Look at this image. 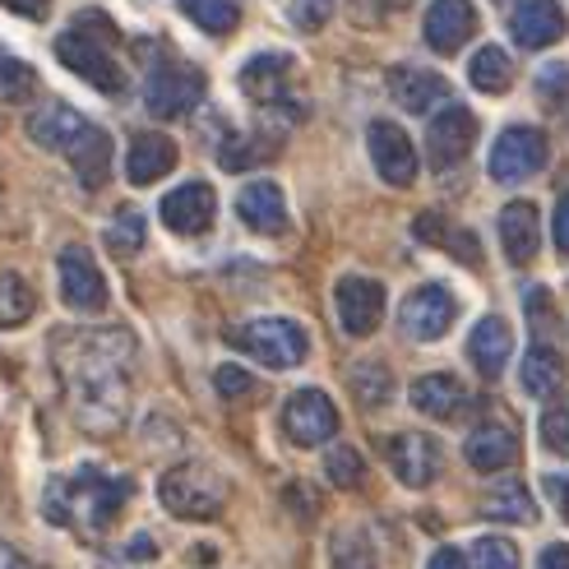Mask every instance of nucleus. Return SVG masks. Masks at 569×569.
<instances>
[{
  "label": "nucleus",
  "mask_w": 569,
  "mask_h": 569,
  "mask_svg": "<svg viewBox=\"0 0 569 569\" xmlns=\"http://www.w3.org/2000/svg\"><path fill=\"white\" fill-rule=\"evenodd\" d=\"M56 376L70 393V412L83 431H117L130 408L134 338L126 329H70L51 338Z\"/></svg>",
  "instance_id": "1"
},
{
  "label": "nucleus",
  "mask_w": 569,
  "mask_h": 569,
  "mask_svg": "<svg viewBox=\"0 0 569 569\" xmlns=\"http://www.w3.org/2000/svg\"><path fill=\"white\" fill-rule=\"evenodd\" d=\"M130 500V481L102 468H74L47 481L42 491V515L56 528H70L79 537H102L117 523L121 505Z\"/></svg>",
  "instance_id": "2"
},
{
  "label": "nucleus",
  "mask_w": 569,
  "mask_h": 569,
  "mask_svg": "<svg viewBox=\"0 0 569 569\" xmlns=\"http://www.w3.org/2000/svg\"><path fill=\"white\" fill-rule=\"evenodd\" d=\"M28 134H33L42 149L66 153L70 167L79 172V181L89 186V190L107 186V172H111V139H107V130H98L89 117H79L74 107L51 102V107L33 111V117H28Z\"/></svg>",
  "instance_id": "3"
},
{
  "label": "nucleus",
  "mask_w": 569,
  "mask_h": 569,
  "mask_svg": "<svg viewBox=\"0 0 569 569\" xmlns=\"http://www.w3.org/2000/svg\"><path fill=\"white\" fill-rule=\"evenodd\" d=\"M111 47H117V23L98 10H89L56 38V61L66 70H74L83 83H93L98 93L117 98V93H126V70L117 66Z\"/></svg>",
  "instance_id": "4"
},
{
  "label": "nucleus",
  "mask_w": 569,
  "mask_h": 569,
  "mask_svg": "<svg viewBox=\"0 0 569 569\" xmlns=\"http://www.w3.org/2000/svg\"><path fill=\"white\" fill-rule=\"evenodd\" d=\"M158 500L172 509L177 519H190V523L218 519L227 505V477L209 463H177L158 481Z\"/></svg>",
  "instance_id": "5"
},
{
  "label": "nucleus",
  "mask_w": 569,
  "mask_h": 569,
  "mask_svg": "<svg viewBox=\"0 0 569 569\" xmlns=\"http://www.w3.org/2000/svg\"><path fill=\"white\" fill-rule=\"evenodd\" d=\"M227 343L246 352L250 361L273 366V371H292L310 352V338L297 320H250V325L227 329Z\"/></svg>",
  "instance_id": "6"
},
{
  "label": "nucleus",
  "mask_w": 569,
  "mask_h": 569,
  "mask_svg": "<svg viewBox=\"0 0 569 569\" xmlns=\"http://www.w3.org/2000/svg\"><path fill=\"white\" fill-rule=\"evenodd\" d=\"M547 134L537 130V126H509V130H500V139L491 144V177L500 181V186H519V181H528V177H537L547 167Z\"/></svg>",
  "instance_id": "7"
},
{
  "label": "nucleus",
  "mask_w": 569,
  "mask_h": 569,
  "mask_svg": "<svg viewBox=\"0 0 569 569\" xmlns=\"http://www.w3.org/2000/svg\"><path fill=\"white\" fill-rule=\"evenodd\" d=\"M199 98H204V74H199L194 66H186V61H162L144 79V102H149V111L158 121L186 117V111L199 107Z\"/></svg>",
  "instance_id": "8"
},
{
  "label": "nucleus",
  "mask_w": 569,
  "mask_h": 569,
  "mask_svg": "<svg viewBox=\"0 0 569 569\" xmlns=\"http://www.w3.org/2000/svg\"><path fill=\"white\" fill-rule=\"evenodd\" d=\"M453 320H459V301H453L445 282H426V288H417L398 306V325H403L412 343H436V338L453 329Z\"/></svg>",
  "instance_id": "9"
},
{
  "label": "nucleus",
  "mask_w": 569,
  "mask_h": 569,
  "mask_svg": "<svg viewBox=\"0 0 569 569\" xmlns=\"http://www.w3.org/2000/svg\"><path fill=\"white\" fill-rule=\"evenodd\" d=\"M282 431H288L292 445L301 449H316L325 440L338 436V408L325 389H301L288 398V408H282Z\"/></svg>",
  "instance_id": "10"
},
{
  "label": "nucleus",
  "mask_w": 569,
  "mask_h": 569,
  "mask_svg": "<svg viewBox=\"0 0 569 569\" xmlns=\"http://www.w3.org/2000/svg\"><path fill=\"white\" fill-rule=\"evenodd\" d=\"M56 273H61V301L79 316H93V310L107 306V278L98 269V260L83 246H66L61 260H56Z\"/></svg>",
  "instance_id": "11"
},
{
  "label": "nucleus",
  "mask_w": 569,
  "mask_h": 569,
  "mask_svg": "<svg viewBox=\"0 0 569 569\" xmlns=\"http://www.w3.org/2000/svg\"><path fill=\"white\" fill-rule=\"evenodd\" d=\"M338 320H343L348 333L366 338V333H376L380 320H385V288L376 278H361V273H348L343 282H338Z\"/></svg>",
  "instance_id": "12"
},
{
  "label": "nucleus",
  "mask_w": 569,
  "mask_h": 569,
  "mask_svg": "<svg viewBox=\"0 0 569 569\" xmlns=\"http://www.w3.org/2000/svg\"><path fill=\"white\" fill-rule=\"evenodd\" d=\"M385 459H389L393 477L403 481V487H412V491L431 487L436 472H440V449H436V440H426V436H417V431L389 436V440H385Z\"/></svg>",
  "instance_id": "13"
},
{
  "label": "nucleus",
  "mask_w": 569,
  "mask_h": 569,
  "mask_svg": "<svg viewBox=\"0 0 569 569\" xmlns=\"http://www.w3.org/2000/svg\"><path fill=\"white\" fill-rule=\"evenodd\" d=\"M477 144V117L468 107H445L440 117L431 121V130H426V153H431L436 167H453V162H463Z\"/></svg>",
  "instance_id": "14"
},
{
  "label": "nucleus",
  "mask_w": 569,
  "mask_h": 569,
  "mask_svg": "<svg viewBox=\"0 0 569 569\" xmlns=\"http://www.w3.org/2000/svg\"><path fill=\"white\" fill-rule=\"evenodd\" d=\"M158 213L177 237H199V232H209V222L218 213V199H213V190L204 181H186L172 194H162Z\"/></svg>",
  "instance_id": "15"
},
{
  "label": "nucleus",
  "mask_w": 569,
  "mask_h": 569,
  "mask_svg": "<svg viewBox=\"0 0 569 569\" xmlns=\"http://www.w3.org/2000/svg\"><path fill=\"white\" fill-rule=\"evenodd\" d=\"M371 162L389 186H412L417 181V149L412 139L398 130L393 121H371Z\"/></svg>",
  "instance_id": "16"
},
{
  "label": "nucleus",
  "mask_w": 569,
  "mask_h": 569,
  "mask_svg": "<svg viewBox=\"0 0 569 569\" xmlns=\"http://www.w3.org/2000/svg\"><path fill=\"white\" fill-rule=\"evenodd\" d=\"M472 33H477L472 0H431V10H426V42H431V51L453 56Z\"/></svg>",
  "instance_id": "17"
},
{
  "label": "nucleus",
  "mask_w": 569,
  "mask_h": 569,
  "mask_svg": "<svg viewBox=\"0 0 569 569\" xmlns=\"http://www.w3.org/2000/svg\"><path fill=\"white\" fill-rule=\"evenodd\" d=\"M241 89L260 102V107H278L288 111V93H292V61L278 51H264L254 56V61H246L241 70Z\"/></svg>",
  "instance_id": "18"
},
{
  "label": "nucleus",
  "mask_w": 569,
  "mask_h": 569,
  "mask_svg": "<svg viewBox=\"0 0 569 569\" xmlns=\"http://www.w3.org/2000/svg\"><path fill=\"white\" fill-rule=\"evenodd\" d=\"M509 33H515L519 47L542 51L565 38V10L556 0H519V10L509 14Z\"/></svg>",
  "instance_id": "19"
},
{
  "label": "nucleus",
  "mask_w": 569,
  "mask_h": 569,
  "mask_svg": "<svg viewBox=\"0 0 569 569\" xmlns=\"http://www.w3.org/2000/svg\"><path fill=\"white\" fill-rule=\"evenodd\" d=\"M237 213L250 232H260V237L288 232V199H282V190L273 181H250L237 194Z\"/></svg>",
  "instance_id": "20"
},
{
  "label": "nucleus",
  "mask_w": 569,
  "mask_h": 569,
  "mask_svg": "<svg viewBox=\"0 0 569 569\" xmlns=\"http://www.w3.org/2000/svg\"><path fill=\"white\" fill-rule=\"evenodd\" d=\"M500 246L509 254V264H532L537 260V246H542V218L528 199H515V204L500 209Z\"/></svg>",
  "instance_id": "21"
},
{
  "label": "nucleus",
  "mask_w": 569,
  "mask_h": 569,
  "mask_svg": "<svg viewBox=\"0 0 569 569\" xmlns=\"http://www.w3.org/2000/svg\"><path fill=\"white\" fill-rule=\"evenodd\" d=\"M463 453H468V463H472L477 472H505L509 463L519 459V440H515V431H509V426L481 421V426H472Z\"/></svg>",
  "instance_id": "22"
},
{
  "label": "nucleus",
  "mask_w": 569,
  "mask_h": 569,
  "mask_svg": "<svg viewBox=\"0 0 569 569\" xmlns=\"http://www.w3.org/2000/svg\"><path fill=\"white\" fill-rule=\"evenodd\" d=\"M509 352H515V329H509L500 316H487V320H477L472 338H468V357L472 366L487 380H496L505 366H509Z\"/></svg>",
  "instance_id": "23"
},
{
  "label": "nucleus",
  "mask_w": 569,
  "mask_h": 569,
  "mask_svg": "<svg viewBox=\"0 0 569 569\" xmlns=\"http://www.w3.org/2000/svg\"><path fill=\"white\" fill-rule=\"evenodd\" d=\"M389 93L398 98V107L412 111V117H426L436 102H449V83L431 70H417V66H403L389 74Z\"/></svg>",
  "instance_id": "24"
},
{
  "label": "nucleus",
  "mask_w": 569,
  "mask_h": 569,
  "mask_svg": "<svg viewBox=\"0 0 569 569\" xmlns=\"http://www.w3.org/2000/svg\"><path fill=\"white\" fill-rule=\"evenodd\" d=\"M177 167V144L167 134H139L126 153V181L130 186H153Z\"/></svg>",
  "instance_id": "25"
},
{
  "label": "nucleus",
  "mask_w": 569,
  "mask_h": 569,
  "mask_svg": "<svg viewBox=\"0 0 569 569\" xmlns=\"http://www.w3.org/2000/svg\"><path fill=\"white\" fill-rule=\"evenodd\" d=\"M412 403H417V412H426V417H436V421H453V417H463V408H468V389L453 380V376H421L417 385H412Z\"/></svg>",
  "instance_id": "26"
},
{
  "label": "nucleus",
  "mask_w": 569,
  "mask_h": 569,
  "mask_svg": "<svg viewBox=\"0 0 569 569\" xmlns=\"http://www.w3.org/2000/svg\"><path fill=\"white\" fill-rule=\"evenodd\" d=\"M560 385H565V361H560V352L547 348V343L528 348V357H523V389H528L532 398H551Z\"/></svg>",
  "instance_id": "27"
},
{
  "label": "nucleus",
  "mask_w": 569,
  "mask_h": 569,
  "mask_svg": "<svg viewBox=\"0 0 569 569\" xmlns=\"http://www.w3.org/2000/svg\"><path fill=\"white\" fill-rule=\"evenodd\" d=\"M481 515L500 519V523H532L537 519V505H532L523 481H500V487L487 496V505H481Z\"/></svg>",
  "instance_id": "28"
},
{
  "label": "nucleus",
  "mask_w": 569,
  "mask_h": 569,
  "mask_svg": "<svg viewBox=\"0 0 569 569\" xmlns=\"http://www.w3.org/2000/svg\"><path fill=\"white\" fill-rule=\"evenodd\" d=\"M468 79H472V89L477 93H505L509 83H515V66H509V56L500 47H481L472 56V66H468Z\"/></svg>",
  "instance_id": "29"
},
{
  "label": "nucleus",
  "mask_w": 569,
  "mask_h": 569,
  "mask_svg": "<svg viewBox=\"0 0 569 569\" xmlns=\"http://www.w3.org/2000/svg\"><path fill=\"white\" fill-rule=\"evenodd\" d=\"M181 10L194 28H204L213 38H227L241 23V0H181Z\"/></svg>",
  "instance_id": "30"
},
{
  "label": "nucleus",
  "mask_w": 569,
  "mask_h": 569,
  "mask_svg": "<svg viewBox=\"0 0 569 569\" xmlns=\"http://www.w3.org/2000/svg\"><path fill=\"white\" fill-rule=\"evenodd\" d=\"M417 237H421V241H436V246H445V250H453L463 264H481V246H477V237H472V232H449L445 218H436V213H421V218H417Z\"/></svg>",
  "instance_id": "31"
},
{
  "label": "nucleus",
  "mask_w": 569,
  "mask_h": 569,
  "mask_svg": "<svg viewBox=\"0 0 569 569\" xmlns=\"http://www.w3.org/2000/svg\"><path fill=\"white\" fill-rule=\"evenodd\" d=\"M38 310L33 288L19 273H0V329H19Z\"/></svg>",
  "instance_id": "32"
},
{
  "label": "nucleus",
  "mask_w": 569,
  "mask_h": 569,
  "mask_svg": "<svg viewBox=\"0 0 569 569\" xmlns=\"http://www.w3.org/2000/svg\"><path fill=\"white\" fill-rule=\"evenodd\" d=\"M33 89H38L33 66H23L19 56H10L6 47H0V102H23Z\"/></svg>",
  "instance_id": "33"
},
{
  "label": "nucleus",
  "mask_w": 569,
  "mask_h": 569,
  "mask_svg": "<svg viewBox=\"0 0 569 569\" xmlns=\"http://www.w3.org/2000/svg\"><path fill=\"white\" fill-rule=\"evenodd\" d=\"M333 569H380L371 542H366V532L348 528V532L333 537Z\"/></svg>",
  "instance_id": "34"
},
{
  "label": "nucleus",
  "mask_w": 569,
  "mask_h": 569,
  "mask_svg": "<svg viewBox=\"0 0 569 569\" xmlns=\"http://www.w3.org/2000/svg\"><path fill=\"white\" fill-rule=\"evenodd\" d=\"M325 477L333 481L338 491H352V487H361V477H366L361 453H357V449H348V445L329 449V453H325Z\"/></svg>",
  "instance_id": "35"
},
{
  "label": "nucleus",
  "mask_w": 569,
  "mask_h": 569,
  "mask_svg": "<svg viewBox=\"0 0 569 569\" xmlns=\"http://www.w3.org/2000/svg\"><path fill=\"white\" fill-rule=\"evenodd\" d=\"M352 393L361 398L366 408L389 403V371H385L380 361H361L357 371H352Z\"/></svg>",
  "instance_id": "36"
},
{
  "label": "nucleus",
  "mask_w": 569,
  "mask_h": 569,
  "mask_svg": "<svg viewBox=\"0 0 569 569\" xmlns=\"http://www.w3.org/2000/svg\"><path fill=\"white\" fill-rule=\"evenodd\" d=\"M472 569H519V547L509 537H477Z\"/></svg>",
  "instance_id": "37"
},
{
  "label": "nucleus",
  "mask_w": 569,
  "mask_h": 569,
  "mask_svg": "<svg viewBox=\"0 0 569 569\" xmlns=\"http://www.w3.org/2000/svg\"><path fill=\"white\" fill-rule=\"evenodd\" d=\"M542 445L551 449V453H560V459H569V393L565 398H556V403L542 412Z\"/></svg>",
  "instance_id": "38"
},
{
  "label": "nucleus",
  "mask_w": 569,
  "mask_h": 569,
  "mask_svg": "<svg viewBox=\"0 0 569 569\" xmlns=\"http://www.w3.org/2000/svg\"><path fill=\"white\" fill-rule=\"evenodd\" d=\"M107 246L121 250V254H134L139 246H144V213L121 209L117 222H111V232H107Z\"/></svg>",
  "instance_id": "39"
},
{
  "label": "nucleus",
  "mask_w": 569,
  "mask_h": 569,
  "mask_svg": "<svg viewBox=\"0 0 569 569\" xmlns=\"http://www.w3.org/2000/svg\"><path fill=\"white\" fill-rule=\"evenodd\" d=\"M537 98L551 111H569V66H547L537 74Z\"/></svg>",
  "instance_id": "40"
},
{
  "label": "nucleus",
  "mask_w": 569,
  "mask_h": 569,
  "mask_svg": "<svg viewBox=\"0 0 569 569\" xmlns=\"http://www.w3.org/2000/svg\"><path fill=\"white\" fill-rule=\"evenodd\" d=\"M213 385H218V393H222V398H241V393H254V380H250V371H241V366H218Z\"/></svg>",
  "instance_id": "41"
},
{
  "label": "nucleus",
  "mask_w": 569,
  "mask_h": 569,
  "mask_svg": "<svg viewBox=\"0 0 569 569\" xmlns=\"http://www.w3.org/2000/svg\"><path fill=\"white\" fill-rule=\"evenodd\" d=\"M556 250L569 254V194H560L556 204Z\"/></svg>",
  "instance_id": "42"
},
{
  "label": "nucleus",
  "mask_w": 569,
  "mask_h": 569,
  "mask_svg": "<svg viewBox=\"0 0 569 569\" xmlns=\"http://www.w3.org/2000/svg\"><path fill=\"white\" fill-rule=\"evenodd\" d=\"M0 6L14 10V14H23V19H47L51 0H0Z\"/></svg>",
  "instance_id": "43"
},
{
  "label": "nucleus",
  "mask_w": 569,
  "mask_h": 569,
  "mask_svg": "<svg viewBox=\"0 0 569 569\" xmlns=\"http://www.w3.org/2000/svg\"><path fill=\"white\" fill-rule=\"evenodd\" d=\"M537 569H569V547L565 542H551L542 556H537Z\"/></svg>",
  "instance_id": "44"
},
{
  "label": "nucleus",
  "mask_w": 569,
  "mask_h": 569,
  "mask_svg": "<svg viewBox=\"0 0 569 569\" xmlns=\"http://www.w3.org/2000/svg\"><path fill=\"white\" fill-rule=\"evenodd\" d=\"M426 569H468L463 551H453V547H440L431 560H426Z\"/></svg>",
  "instance_id": "45"
},
{
  "label": "nucleus",
  "mask_w": 569,
  "mask_h": 569,
  "mask_svg": "<svg viewBox=\"0 0 569 569\" xmlns=\"http://www.w3.org/2000/svg\"><path fill=\"white\" fill-rule=\"evenodd\" d=\"M547 491H551L556 509H560L565 523H569V477H547Z\"/></svg>",
  "instance_id": "46"
},
{
  "label": "nucleus",
  "mask_w": 569,
  "mask_h": 569,
  "mask_svg": "<svg viewBox=\"0 0 569 569\" xmlns=\"http://www.w3.org/2000/svg\"><path fill=\"white\" fill-rule=\"evenodd\" d=\"M126 556H130V560H153V556H158V547H153V537H144V532H139V537H130V547H126Z\"/></svg>",
  "instance_id": "47"
},
{
  "label": "nucleus",
  "mask_w": 569,
  "mask_h": 569,
  "mask_svg": "<svg viewBox=\"0 0 569 569\" xmlns=\"http://www.w3.org/2000/svg\"><path fill=\"white\" fill-rule=\"evenodd\" d=\"M325 14H329V0H306V6H301V23L306 28H316Z\"/></svg>",
  "instance_id": "48"
},
{
  "label": "nucleus",
  "mask_w": 569,
  "mask_h": 569,
  "mask_svg": "<svg viewBox=\"0 0 569 569\" xmlns=\"http://www.w3.org/2000/svg\"><path fill=\"white\" fill-rule=\"evenodd\" d=\"M0 569H33V565H28L10 542H0Z\"/></svg>",
  "instance_id": "49"
},
{
  "label": "nucleus",
  "mask_w": 569,
  "mask_h": 569,
  "mask_svg": "<svg viewBox=\"0 0 569 569\" xmlns=\"http://www.w3.org/2000/svg\"><path fill=\"white\" fill-rule=\"evenodd\" d=\"M139 6H153V0H139Z\"/></svg>",
  "instance_id": "50"
}]
</instances>
